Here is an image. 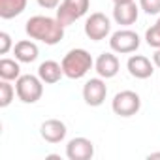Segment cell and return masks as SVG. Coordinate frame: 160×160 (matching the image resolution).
Returning <instances> with one entry per match:
<instances>
[{"instance_id":"9c48e42d","label":"cell","mask_w":160,"mask_h":160,"mask_svg":"<svg viewBox=\"0 0 160 160\" xmlns=\"http://www.w3.org/2000/svg\"><path fill=\"white\" fill-rule=\"evenodd\" d=\"M66 156L70 160H91L94 156V143L89 138H73L66 145Z\"/></svg>"},{"instance_id":"30bf717a","label":"cell","mask_w":160,"mask_h":160,"mask_svg":"<svg viewBox=\"0 0 160 160\" xmlns=\"http://www.w3.org/2000/svg\"><path fill=\"white\" fill-rule=\"evenodd\" d=\"M139 6L134 2H122V4H115L113 8V21L121 27H130L138 21L139 17Z\"/></svg>"},{"instance_id":"d6986e66","label":"cell","mask_w":160,"mask_h":160,"mask_svg":"<svg viewBox=\"0 0 160 160\" xmlns=\"http://www.w3.org/2000/svg\"><path fill=\"white\" fill-rule=\"evenodd\" d=\"M145 42H147L149 47L160 49V23H158V21H156L151 28H147V32H145Z\"/></svg>"},{"instance_id":"2e32d148","label":"cell","mask_w":160,"mask_h":160,"mask_svg":"<svg viewBox=\"0 0 160 160\" xmlns=\"http://www.w3.org/2000/svg\"><path fill=\"white\" fill-rule=\"evenodd\" d=\"M28 0H0V17L2 19H13L21 15L27 10Z\"/></svg>"},{"instance_id":"ba28073f","label":"cell","mask_w":160,"mask_h":160,"mask_svg":"<svg viewBox=\"0 0 160 160\" xmlns=\"http://www.w3.org/2000/svg\"><path fill=\"white\" fill-rule=\"evenodd\" d=\"M108 96V85L104 81V77H92L83 85V100L91 108H98L106 102Z\"/></svg>"},{"instance_id":"7a4b0ae2","label":"cell","mask_w":160,"mask_h":160,"mask_svg":"<svg viewBox=\"0 0 160 160\" xmlns=\"http://www.w3.org/2000/svg\"><path fill=\"white\" fill-rule=\"evenodd\" d=\"M60 64H62V72L68 79H81L92 70L94 60L87 49L77 47V49H70L64 55Z\"/></svg>"},{"instance_id":"4fadbf2b","label":"cell","mask_w":160,"mask_h":160,"mask_svg":"<svg viewBox=\"0 0 160 160\" xmlns=\"http://www.w3.org/2000/svg\"><path fill=\"white\" fill-rule=\"evenodd\" d=\"M119 68H121V62L117 58V55L111 51V53H102L96 60H94V70L100 77L104 79H111L119 73Z\"/></svg>"},{"instance_id":"9a60e30c","label":"cell","mask_w":160,"mask_h":160,"mask_svg":"<svg viewBox=\"0 0 160 160\" xmlns=\"http://www.w3.org/2000/svg\"><path fill=\"white\" fill-rule=\"evenodd\" d=\"M13 55L19 62H25V64H30L38 58L40 55V49L38 45L34 43V40H21L13 45Z\"/></svg>"},{"instance_id":"cb8c5ba5","label":"cell","mask_w":160,"mask_h":160,"mask_svg":"<svg viewBox=\"0 0 160 160\" xmlns=\"http://www.w3.org/2000/svg\"><path fill=\"white\" fill-rule=\"evenodd\" d=\"M147 158H149V160H152V158H160V152H151Z\"/></svg>"},{"instance_id":"5bb4252c","label":"cell","mask_w":160,"mask_h":160,"mask_svg":"<svg viewBox=\"0 0 160 160\" xmlns=\"http://www.w3.org/2000/svg\"><path fill=\"white\" fill-rule=\"evenodd\" d=\"M38 75L45 85H55L60 81V77L64 75L62 72V64H58L57 60H45L38 66Z\"/></svg>"},{"instance_id":"d4e9b609","label":"cell","mask_w":160,"mask_h":160,"mask_svg":"<svg viewBox=\"0 0 160 160\" xmlns=\"http://www.w3.org/2000/svg\"><path fill=\"white\" fill-rule=\"evenodd\" d=\"M122 2H132V0H113V4H122Z\"/></svg>"},{"instance_id":"ac0fdd59","label":"cell","mask_w":160,"mask_h":160,"mask_svg":"<svg viewBox=\"0 0 160 160\" xmlns=\"http://www.w3.org/2000/svg\"><path fill=\"white\" fill-rule=\"evenodd\" d=\"M15 87L10 85V81H4L2 79V83H0V108H8L13 98H15Z\"/></svg>"},{"instance_id":"8fae6325","label":"cell","mask_w":160,"mask_h":160,"mask_svg":"<svg viewBox=\"0 0 160 160\" xmlns=\"http://www.w3.org/2000/svg\"><path fill=\"white\" fill-rule=\"evenodd\" d=\"M128 73L136 79H149L154 73V62H151V58L143 57V55H132L126 62Z\"/></svg>"},{"instance_id":"7402d4cb","label":"cell","mask_w":160,"mask_h":160,"mask_svg":"<svg viewBox=\"0 0 160 160\" xmlns=\"http://www.w3.org/2000/svg\"><path fill=\"white\" fill-rule=\"evenodd\" d=\"M36 2L45 10H57L60 6V0H36Z\"/></svg>"},{"instance_id":"7c38bea8","label":"cell","mask_w":160,"mask_h":160,"mask_svg":"<svg viewBox=\"0 0 160 160\" xmlns=\"http://www.w3.org/2000/svg\"><path fill=\"white\" fill-rule=\"evenodd\" d=\"M66 132H68V128L60 119H47L40 126V136L47 143H60L66 138Z\"/></svg>"},{"instance_id":"6da1fadb","label":"cell","mask_w":160,"mask_h":160,"mask_svg":"<svg viewBox=\"0 0 160 160\" xmlns=\"http://www.w3.org/2000/svg\"><path fill=\"white\" fill-rule=\"evenodd\" d=\"M64 25L58 23L57 17H47V15H34L27 21L25 32L30 40L42 42L45 45H57L64 38Z\"/></svg>"},{"instance_id":"52a82bcc","label":"cell","mask_w":160,"mask_h":160,"mask_svg":"<svg viewBox=\"0 0 160 160\" xmlns=\"http://www.w3.org/2000/svg\"><path fill=\"white\" fill-rule=\"evenodd\" d=\"M111 32V21L106 13H100V12H94L87 17L85 21V34L89 40L92 42H102L109 36Z\"/></svg>"},{"instance_id":"e0dca14e","label":"cell","mask_w":160,"mask_h":160,"mask_svg":"<svg viewBox=\"0 0 160 160\" xmlns=\"http://www.w3.org/2000/svg\"><path fill=\"white\" fill-rule=\"evenodd\" d=\"M21 77V66L15 58H2L0 60V79L4 81H17Z\"/></svg>"},{"instance_id":"603a6c76","label":"cell","mask_w":160,"mask_h":160,"mask_svg":"<svg viewBox=\"0 0 160 160\" xmlns=\"http://www.w3.org/2000/svg\"><path fill=\"white\" fill-rule=\"evenodd\" d=\"M152 62L156 68H160V49H154V55H152Z\"/></svg>"},{"instance_id":"5b68a950","label":"cell","mask_w":160,"mask_h":160,"mask_svg":"<svg viewBox=\"0 0 160 160\" xmlns=\"http://www.w3.org/2000/svg\"><path fill=\"white\" fill-rule=\"evenodd\" d=\"M139 43H141V38L134 30H130V28H121V30L113 32L111 38H109V47L117 55L136 53L139 49Z\"/></svg>"},{"instance_id":"ffe728a7","label":"cell","mask_w":160,"mask_h":160,"mask_svg":"<svg viewBox=\"0 0 160 160\" xmlns=\"http://www.w3.org/2000/svg\"><path fill=\"white\" fill-rule=\"evenodd\" d=\"M139 8L147 15H158L160 13V0H139Z\"/></svg>"},{"instance_id":"277c9868","label":"cell","mask_w":160,"mask_h":160,"mask_svg":"<svg viewBox=\"0 0 160 160\" xmlns=\"http://www.w3.org/2000/svg\"><path fill=\"white\" fill-rule=\"evenodd\" d=\"M91 8V0H62L60 6L57 8V19L60 25L68 27L81 19Z\"/></svg>"},{"instance_id":"8992f818","label":"cell","mask_w":160,"mask_h":160,"mask_svg":"<svg viewBox=\"0 0 160 160\" xmlns=\"http://www.w3.org/2000/svg\"><path fill=\"white\" fill-rule=\"evenodd\" d=\"M111 109L119 117H134L141 109V98L134 91H121L113 96Z\"/></svg>"},{"instance_id":"3957f363","label":"cell","mask_w":160,"mask_h":160,"mask_svg":"<svg viewBox=\"0 0 160 160\" xmlns=\"http://www.w3.org/2000/svg\"><path fill=\"white\" fill-rule=\"evenodd\" d=\"M15 92L23 104H36L43 96V81L40 75L25 73L15 81Z\"/></svg>"},{"instance_id":"44dd1931","label":"cell","mask_w":160,"mask_h":160,"mask_svg":"<svg viewBox=\"0 0 160 160\" xmlns=\"http://www.w3.org/2000/svg\"><path fill=\"white\" fill-rule=\"evenodd\" d=\"M12 47H13L12 36H10L8 32H0V53H2V55H8Z\"/></svg>"}]
</instances>
